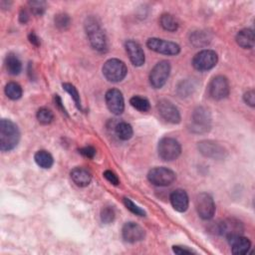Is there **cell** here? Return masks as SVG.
Masks as SVG:
<instances>
[{
  "label": "cell",
  "mask_w": 255,
  "mask_h": 255,
  "mask_svg": "<svg viewBox=\"0 0 255 255\" xmlns=\"http://www.w3.org/2000/svg\"><path fill=\"white\" fill-rule=\"evenodd\" d=\"M85 31L91 46L98 52H106L108 48L107 37L99 21L95 17H88L85 21Z\"/></svg>",
  "instance_id": "cell-1"
},
{
  "label": "cell",
  "mask_w": 255,
  "mask_h": 255,
  "mask_svg": "<svg viewBox=\"0 0 255 255\" xmlns=\"http://www.w3.org/2000/svg\"><path fill=\"white\" fill-rule=\"evenodd\" d=\"M20 141V131L11 120L2 119L0 122V149L9 151L15 148Z\"/></svg>",
  "instance_id": "cell-2"
},
{
  "label": "cell",
  "mask_w": 255,
  "mask_h": 255,
  "mask_svg": "<svg viewBox=\"0 0 255 255\" xmlns=\"http://www.w3.org/2000/svg\"><path fill=\"white\" fill-rule=\"evenodd\" d=\"M212 115L205 107H197L191 116V125L189 130L194 134H203L211 130Z\"/></svg>",
  "instance_id": "cell-3"
},
{
  "label": "cell",
  "mask_w": 255,
  "mask_h": 255,
  "mask_svg": "<svg viewBox=\"0 0 255 255\" xmlns=\"http://www.w3.org/2000/svg\"><path fill=\"white\" fill-rule=\"evenodd\" d=\"M158 152L163 161L172 162L181 156L182 146L176 139L166 137L159 142Z\"/></svg>",
  "instance_id": "cell-4"
},
{
  "label": "cell",
  "mask_w": 255,
  "mask_h": 255,
  "mask_svg": "<svg viewBox=\"0 0 255 255\" xmlns=\"http://www.w3.org/2000/svg\"><path fill=\"white\" fill-rule=\"evenodd\" d=\"M104 77L112 83H118L123 81L128 73V68L126 64L119 59H110L106 61L103 66Z\"/></svg>",
  "instance_id": "cell-5"
},
{
  "label": "cell",
  "mask_w": 255,
  "mask_h": 255,
  "mask_svg": "<svg viewBox=\"0 0 255 255\" xmlns=\"http://www.w3.org/2000/svg\"><path fill=\"white\" fill-rule=\"evenodd\" d=\"M171 69L170 62L166 60L160 61L158 64H156L149 73L148 80L150 86L155 89L163 88L170 77Z\"/></svg>",
  "instance_id": "cell-6"
},
{
  "label": "cell",
  "mask_w": 255,
  "mask_h": 255,
  "mask_svg": "<svg viewBox=\"0 0 255 255\" xmlns=\"http://www.w3.org/2000/svg\"><path fill=\"white\" fill-rule=\"evenodd\" d=\"M195 209L200 219L205 220L212 219L216 214V203L213 196L207 192L197 194L195 198Z\"/></svg>",
  "instance_id": "cell-7"
},
{
  "label": "cell",
  "mask_w": 255,
  "mask_h": 255,
  "mask_svg": "<svg viewBox=\"0 0 255 255\" xmlns=\"http://www.w3.org/2000/svg\"><path fill=\"white\" fill-rule=\"evenodd\" d=\"M216 231L218 234L226 237L228 240L232 237L242 235L244 232V225L237 219H225L218 222V224L216 225Z\"/></svg>",
  "instance_id": "cell-8"
},
{
  "label": "cell",
  "mask_w": 255,
  "mask_h": 255,
  "mask_svg": "<svg viewBox=\"0 0 255 255\" xmlns=\"http://www.w3.org/2000/svg\"><path fill=\"white\" fill-rule=\"evenodd\" d=\"M219 56L214 50H202L198 52L192 59V66L200 72L212 70L217 66Z\"/></svg>",
  "instance_id": "cell-9"
},
{
  "label": "cell",
  "mask_w": 255,
  "mask_h": 255,
  "mask_svg": "<svg viewBox=\"0 0 255 255\" xmlns=\"http://www.w3.org/2000/svg\"><path fill=\"white\" fill-rule=\"evenodd\" d=\"M146 46L151 51L168 56H176L181 52V47L179 44L160 38H149L146 41Z\"/></svg>",
  "instance_id": "cell-10"
},
{
  "label": "cell",
  "mask_w": 255,
  "mask_h": 255,
  "mask_svg": "<svg viewBox=\"0 0 255 255\" xmlns=\"http://www.w3.org/2000/svg\"><path fill=\"white\" fill-rule=\"evenodd\" d=\"M177 179L175 172L172 170L161 167L155 168L148 172L147 180L150 183L157 186H168L171 185Z\"/></svg>",
  "instance_id": "cell-11"
},
{
  "label": "cell",
  "mask_w": 255,
  "mask_h": 255,
  "mask_svg": "<svg viewBox=\"0 0 255 255\" xmlns=\"http://www.w3.org/2000/svg\"><path fill=\"white\" fill-rule=\"evenodd\" d=\"M229 93H230V87L226 77L219 75L215 77L211 81L209 85V94L214 100H217V101L223 100L228 97Z\"/></svg>",
  "instance_id": "cell-12"
},
{
  "label": "cell",
  "mask_w": 255,
  "mask_h": 255,
  "mask_svg": "<svg viewBox=\"0 0 255 255\" xmlns=\"http://www.w3.org/2000/svg\"><path fill=\"white\" fill-rule=\"evenodd\" d=\"M200 154L207 158L214 160L224 159L226 156V149L217 142L214 141H202L197 145Z\"/></svg>",
  "instance_id": "cell-13"
},
{
  "label": "cell",
  "mask_w": 255,
  "mask_h": 255,
  "mask_svg": "<svg viewBox=\"0 0 255 255\" xmlns=\"http://www.w3.org/2000/svg\"><path fill=\"white\" fill-rule=\"evenodd\" d=\"M105 100L107 107L111 113H113L116 116L123 114L125 110V100L120 90L110 89L106 93Z\"/></svg>",
  "instance_id": "cell-14"
},
{
  "label": "cell",
  "mask_w": 255,
  "mask_h": 255,
  "mask_svg": "<svg viewBox=\"0 0 255 255\" xmlns=\"http://www.w3.org/2000/svg\"><path fill=\"white\" fill-rule=\"evenodd\" d=\"M158 111L161 117L171 124L181 123L182 117L179 109L169 100H161L158 103Z\"/></svg>",
  "instance_id": "cell-15"
},
{
  "label": "cell",
  "mask_w": 255,
  "mask_h": 255,
  "mask_svg": "<svg viewBox=\"0 0 255 255\" xmlns=\"http://www.w3.org/2000/svg\"><path fill=\"white\" fill-rule=\"evenodd\" d=\"M122 235L126 242L136 243L142 241L145 238L146 231L141 225L135 222H127L123 226Z\"/></svg>",
  "instance_id": "cell-16"
},
{
  "label": "cell",
  "mask_w": 255,
  "mask_h": 255,
  "mask_svg": "<svg viewBox=\"0 0 255 255\" xmlns=\"http://www.w3.org/2000/svg\"><path fill=\"white\" fill-rule=\"evenodd\" d=\"M126 51L129 55V58L132 62V64L136 67H141L145 64L146 57L145 52L142 48V46L134 41V40H128L125 44Z\"/></svg>",
  "instance_id": "cell-17"
},
{
  "label": "cell",
  "mask_w": 255,
  "mask_h": 255,
  "mask_svg": "<svg viewBox=\"0 0 255 255\" xmlns=\"http://www.w3.org/2000/svg\"><path fill=\"white\" fill-rule=\"evenodd\" d=\"M173 208L179 213H184L188 209L189 199L185 190L176 189L171 193L170 196Z\"/></svg>",
  "instance_id": "cell-18"
},
{
  "label": "cell",
  "mask_w": 255,
  "mask_h": 255,
  "mask_svg": "<svg viewBox=\"0 0 255 255\" xmlns=\"http://www.w3.org/2000/svg\"><path fill=\"white\" fill-rule=\"evenodd\" d=\"M228 242L231 246L233 254H237V255L247 254L251 248L250 240L242 235L232 237L228 239Z\"/></svg>",
  "instance_id": "cell-19"
},
{
  "label": "cell",
  "mask_w": 255,
  "mask_h": 255,
  "mask_svg": "<svg viewBox=\"0 0 255 255\" xmlns=\"http://www.w3.org/2000/svg\"><path fill=\"white\" fill-rule=\"evenodd\" d=\"M70 175L74 183L80 187L88 186L92 182L91 173L84 168H75L72 170Z\"/></svg>",
  "instance_id": "cell-20"
},
{
  "label": "cell",
  "mask_w": 255,
  "mask_h": 255,
  "mask_svg": "<svg viewBox=\"0 0 255 255\" xmlns=\"http://www.w3.org/2000/svg\"><path fill=\"white\" fill-rule=\"evenodd\" d=\"M236 43L243 49H251L254 46L255 38H254V32L252 29L246 28L240 30L236 35Z\"/></svg>",
  "instance_id": "cell-21"
},
{
  "label": "cell",
  "mask_w": 255,
  "mask_h": 255,
  "mask_svg": "<svg viewBox=\"0 0 255 255\" xmlns=\"http://www.w3.org/2000/svg\"><path fill=\"white\" fill-rule=\"evenodd\" d=\"M34 160L40 168L45 169V170L50 169L54 164V159H53L52 155H51L49 151L44 150V149L38 150L36 152L34 156Z\"/></svg>",
  "instance_id": "cell-22"
},
{
  "label": "cell",
  "mask_w": 255,
  "mask_h": 255,
  "mask_svg": "<svg viewBox=\"0 0 255 255\" xmlns=\"http://www.w3.org/2000/svg\"><path fill=\"white\" fill-rule=\"evenodd\" d=\"M5 67H6L7 72L10 75H13V76H16V75L20 74V72L22 70L21 61L13 53H9L6 56V58H5Z\"/></svg>",
  "instance_id": "cell-23"
},
{
  "label": "cell",
  "mask_w": 255,
  "mask_h": 255,
  "mask_svg": "<svg viewBox=\"0 0 255 255\" xmlns=\"http://www.w3.org/2000/svg\"><path fill=\"white\" fill-rule=\"evenodd\" d=\"M212 41V36L207 31H195L190 35V43L194 47H205Z\"/></svg>",
  "instance_id": "cell-24"
},
{
  "label": "cell",
  "mask_w": 255,
  "mask_h": 255,
  "mask_svg": "<svg viewBox=\"0 0 255 255\" xmlns=\"http://www.w3.org/2000/svg\"><path fill=\"white\" fill-rule=\"evenodd\" d=\"M115 132H116L117 137L122 141H129L133 137V134H134L132 126L126 122H122V123L118 124L116 126Z\"/></svg>",
  "instance_id": "cell-25"
},
{
  "label": "cell",
  "mask_w": 255,
  "mask_h": 255,
  "mask_svg": "<svg viewBox=\"0 0 255 255\" xmlns=\"http://www.w3.org/2000/svg\"><path fill=\"white\" fill-rule=\"evenodd\" d=\"M130 104L132 107H134L136 110L140 112H147L150 108V104L147 99L141 97V96H134L130 100Z\"/></svg>",
  "instance_id": "cell-26"
},
{
  "label": "cell",
  "mask_w": 255,
  "mask_h": 255,
  "mask_svg": "<svg viewBox=\"0 0 255 255\" xmlns=\"http://www.w3.org/2000/svg\"><path fill=\"white\" fill-rule=\"evenodd\" d=\"M160 24L165 30L170 32H175L179 29V22L171 14H163L160 19Z\"/></svg>",
  "instance_id": "cell-27"
},
{
  "label": "cell",
  "mask_w": 255,
  "mask_h": 255,
  "mask_svg": "<svg viewBox=\"0 0 255 255\" xmlns=\"http://www.w3.org/2000/svg\"><path fill=\"white\" fill-rule=\"evenodd\" d=\"M22 88L18 83L10 82L5 86V94L10 100H18L22 96Z\"/></svg>",
  "instance_id": "cell-28"
},
{
  "label": "cell",
  "mask_w": 255,
  "mask_h": 255,
  "mask_svg": "<svg viewBox=\"0 0 255 255\" xmlns=\"http://www.w3.org/2000/svg\"><path fill=\"white\" fill-rule=\"evenodd\" d=\"M37 120L41 125H49L53 122L54 115L47 108H41L37 112Z\"/></svg>",
  "instance_id": "cell-29"
},
{
  "label": "cell",
  "mask_w": 255,
  "mask_h": 255,
  "mask_svg": "<svg viewBox=\"0 0 255 255\" xmlns=\"http://www.w3.org/2000/svg\"><path fill=\"white\" fill-rule=\"evenodd\" d=\"M63 89L72 97V99L75 102V105L77 106V108L79 110H82V105H81V99H80V95L78 93V90L76 89V87L70 83H65L63 84Z\"/></svg>",
  "instance_id": "cell-30"
},
{
  "label": "cell",
  "mask_w": 255,
  "mask_h": 255,
  "mask_svg": "<svg viewBox=\"0 0 255 255\" xmlns=\"http://www.w3.org/2000/svg\"><path fill=\"white\" fill-rule=\"evenodd\" d=\"M55 25L60 30H66L71 25V18L66 13H59L54 18Z\"/></svg>",
  "instance_id": "cell-31"
},
{
  "label": "cell",
  "mask_w": 255,
  "mask_h": 255,
  "mask_svg": "<svg viewBox=\"0 0 255 255\" xmlns=\"http://www.w3.org/2000/svg\"><path fill=\"white\" fill-rule=\"evenodd\" d=\"M100 217H101L102 222L109 224L114 221V219L116 218V214L112 207H105L104 209H102Z\"/></svg>",
  "instance_id": "cell-32"
},
{
  "label": "cell",
  "mask_w": 255,
  "mask_h": 255,
  "mask_svg": "<svg viewBox=\"0 0 255 255\" xmlns=\"http://www.w3.org/2000/svg\"><path fill=\"white\" fill-rule=\"evenodd\" d=\"M29 7L34 15L42 16L46 11L47 3L45 1H30Z\"/></svg>",
  "instance_id": "cell-33"
},
{
  "label": "cell",
  "mask_w": 255,
  "mask_h": 255,
  "mask_svg": "<svg viewBox=\"0 0 255 255\" xmlns=\"http://www.w3.org/2000/svg\"><path fill=\"white\" fill-rule=\"evenodd\" d=\"M124 203H125L126 208H127L131 213H133L134 215H136V216H138V217H146V212H145L143 209H141L139 206H137L136 203H135L134 201H132L130 198L125 197V198H124Z\"/></svg>",
  "instance_id": "cell-34"
},
{
  "label": "cell",
  "mask_w": 255,
  "mask_h": 255,
  "mask_svg": "<svg viewBox=\"0 0 255 255\" xmlns=\"http://www.w3.org/2000/svg\"><path fill=\"white\" fill-rule=\"evenodd\" d=\"M193 89H194V86L192 85V82L184 81V82H182L178 87V92L182 97H186L190 93H192Z\"/></svg>",
  "instance_id": "cell-35"
},
{
  "label": "cell",
  "mask_w": 255,
  "mask_h": 255,
  "mask_svg": "<svg viewBox=\"0 0 255 255\" xmlns=\"http://www.w3.org/2000/svg\"><path fill=\"white\" fill-rule=\"evenodd\" d=\"M79 152L84 156L85 158H88V159H93L96 155V148L94 146H85V147H82L79 149Z\"/></svg>",
  "instance_id": "cell-36"
},
{
  "label": "cell",
  "mask_w": 255,
  "mask_h": 255,
  "mask_svg": "<svg viewBox=\"0 0 255 255\" xmlns=\"http://www.w3.org/2000/svg\"><path fill=\"white\" fill-rule=\"evenodd\" d=\"M243 100H244V102L248 106L253 108L255 106V93H254V91L253 90L247 91L243 95Z\"/></svg>",
  "instance_id": "cell-37"
},
{
  "label": "cell",
  "mask_w": 255,
  "mask_h": 255,
  "mask_svg": "<svg viewBox=\"0 0 255 255\" xmlns=\"http://www.w3.org/2000/svg\"><path fill=\"white\" fill-rule=\"evenodd\" d=\"M104 178H105L109 182H111V183L114 184V185H119V184H120V180H119L118 176H117L115 173H113L112 171H106V172L104 173Z\"/></svg>",
  "instance_id": "cell-38"
},
{
  "label": "cell",
  "mask_w": 255,
  "mask_h": 255,
  "mask_svg": "<svg viewBox=\"0 0 255 255\" xmlns=\"http://www.w3.org/2000/svg\"><path fill=\"white\" fill-rule=\"evenodd\" d=\"M173 251L176 254L179 255H182V254H194L195 251H193L192 249H189L186 246H182V245H175L173 246Z\"/></svg>",
  "instance_id": "cell-39"
},
{
  "label": "cell",
  "mask_w": 255,
  "mask_h": 255,
  "mask_svg": "<svg viewBox=\"0 0 255 255\" xmlns=\"http://www.w3.org/2000/svg\"><path fill=\"white\" fill-rule=\"evenodd\" d=\"M29 20V14L27 12L26 9H21L20 10V13H19V21L23 24L27 23Z\"/></svg>",
  "instance_id": "cell-40"
},
{
  "label": "cell",
  "mask_w": 255,
  "mask_h": 255,
  "mask_svg": "<svg viewBox=\"0 0 255 255\" xmlns=\"http://www.w3.org/2000/svg\"><path fill=\"white\" fill-rule=\"evenodd\" d=\"M28 39H29V41H30V43H31L32 45H34V46H36V47H38V46L40 45V39H39L38 36H37L35 33H33V32H31V33L28 35Z\"/></svg>",
  "instance_id": "cell-41"
},
{
  "label": "cell",
  "mask_w": 255,
  "mask_h": 255,
  "mask_svg": "<svg viewBox=\"0 0 255 255\" xmlns=\"http://www.w3.org/2000/svg\"><path fill=\"white\" fill-rule=\"evenodd\" d=\"M55 102H56V105L62 110V112L63 113H65V114H67V112H66V110H65V108L63 107V105H62V101H61V99H60V97L58 96V95H56L55 96Z\"/></svg>",
  "instance_id": "cell-42"
}]
</instances>
